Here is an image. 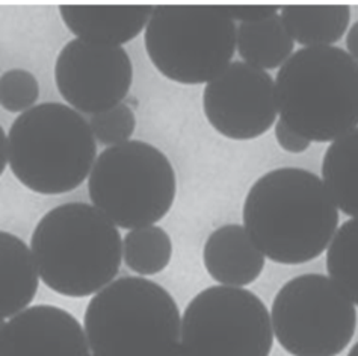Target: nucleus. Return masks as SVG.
<instances>
[{
	"instance_id": "nucleus-1",
	"label": "nucleus",
	"mask_w": 358,
	"mask_h": 356,
	"mask_svg": "<svg viewBox=\"0 0 358 356\" xmlns=\"http://www.w3.org/2000/svg\"><path fill=\"white\" fill-rule=\"evenodd\" d=\"M338 210L320 177L304 168L268 172L243 202V228L263 255L277 264L313 261L328 249Z\"/></svg>"
},
{
	"instance_id": "nucleus-2",
	"label": "nucleus",
	"mask_w": 358,
	"mask_h": 356,
	"mask_svg": "<svg viewBox=\"0 0 358 356\" xmlns=\"http://www.w3.org/2000/svg\"><path fill=\"white\" fill-rule=\"evenodd\" d=\"M31 252L43 282L65 297L97 294L114 282L122 259L120 231L97 208L65 203L36 224Z\"/></svg>"
},
{
	"instance_id": "nucleus-3",
	"label": "nucleus",
	"mask_w": 358,
	"mask_h": 356,
	"mask_svg": "<svg viewBox=\"0 0 358 356\" xmlns=\"http://www.w3.org/2000/svg\"><path fill=\"white\" fill-rule=\"evenodd\" d=\"M274 82L280 120L308 142L333 143L358 128V62L343 49H299Z\"/></svg>"
},
{
	"instance_id": "nucleus-4",
	"label": "nucleus",
	"mask_w": 358,
	"mask_h": 356,
	"mask_svg": "<svg viewBox=\"0 0 358 356\" xmlns=\"http://www.w3.org/2000/svg\"><path fill=\"white\" fill-rule=\"evenodd\" d=\"M97 144L78 111L47 102L18 116L8 134V161L31 191L55 196L76 190L90 176Z\"/></svg>"
},
{
	"instance_id": "nucleus-5",
	"label": "nucleus",
	"mask_w": 358,
	"mask_h": 356,
	"mask_svg": "<svg viewBox=\"0 0 358 356\" xmlns=\"http://www.w3.org/2000/svg\"><path fill=\"white\" fill-rule=\"evenodd\" d=\"M83 324L94 356H168L180 345V309L145 278H120L94 294Z\"/></svg>"
},
{
	"instance_id": "nucleus-6",
	"label": "nucleus",
	"mask_w": 358,
	"mask_h": 356,
	"mask_svg": "<svg viewBox=\"0 0 358 356\" xmlns=\"http://www.w3.org/2000/svg\"><path fill=\"white\" fill-rule=\"evenodd\" d=\"M90 199L121 229H136L162 220L176 200L173 164L157 147L139 139L110 146L92 165Z\"/></svg>"
},
{
	"instance_id": "nucleus-7",
	"label": "nucleus",
	"mask_w": 358,
	"mask_h": 356,
	"mask_svg": "<svg viewBox=\"0 0 358 356\" xmlns=\"http://www.w3.org/2000/svg\"><path fill=\"white\" fill-rule=\"evenodd\" d=\"M155 67L169 81H212L236 52V23L220 5H155L144 35Z\"/></svg>"
},
{
	"instance_id": "nucleus-8",
	"label": "nucleus",
	"mask_w": 358,
	"mask_h": 356,
	"mask_svg": "<svg viewBox=\"0 0 358 356\" xmlns=\"http://www.w3.org/2000/svg\"><path fill=\"white\" fill-rule=\"evenodd\" d=\"M274 338L294 356H337L354 338L357 309L331 279L308 273L280 288L271 309Z\"/></svg>"
},
{
	"instance_id": "nucleus-9",
	"label": "nucleus",
	"mask_w": 358,
	"mask_h": 356,
	"mask_svg": "<svg viewBox=\"0 0 358 356\" xmlns=\"http://www.w3.org/2000/svg\"><path fill=\"white\" fill-rule=\"evenodd\" d=\"M272 348L271 314L250 289L209 287L185 309L180 349L186 356H269Z\"/></svg>"
},
{
	"instance_id": "nucleus-10",
	"label": "nucleus",
	"mask_w": 358,
	"mask_h": 356,
	"mask_svg": "<svg viewBox=\"0 0 358 356\" xmlns=\"http://www.w3.org/2000/svg\"><path fill=\"white\" fill-rule=\"evenodd\" d=\"M55 81L61 96L74 111L96 116L127 97L134 65L121 46L74 39L56 58Z\"/></svg>"
},
{
	"instance_id": "nucleus-11",
	"label": "nucleus",
	"mask_w": 358,
	"mask_h": 356,
	"mask_svg": "<svg viewBox=\"0 0 358 356\" xmlns=\"http://www.w3.org/2000/svg\"><path fill=\"white\" fill-rule=\"evenodd\" d=\"M203 109L212 128L225 138H259L278 116L275 82L265 70L243 61L230 62L206 83Z\"/></svg>"
},
{
	"instance_id": "nucleus-12",
	"label": "nucleus",
	"mask_w": 358,
	"mask_h": 356,
	"mask_svg": "<svg viewBox=\"0 0 358 356\" xmlns=\"http://www.w3.org/2000/svg\"><path fill=\"white\" fill-rule=\"evenodd\" d=\"M0 356H91V350L76 317L58 306L36 305L5 323Z\"/></svg>"
},
{
	"instance_id": "nucleus-13",
	"label": "nucleus",
	"mask_w": 358,
	"mask_h": 356,
	"mask_svg": "<svg viewBox=\"0 0 358 356\" xmlns=\"http://www.w3.org/2000/svg\"><path fill=\"white\" fill-rule=\"evenodd\" d=\"M153 5H61L65 26L78 39L121 46L143 32Z\"/></svg>"
},
{
	"instance_id": "nucleus-14",
	"label": "nucleus",
	"mask_w": 358,
	"mask_h": 356,
	"mask_svg": "<svg viewBox=\"0 0 358 356\" xmlns=\"http://www.w3.org/2000/svg\"><path fill=\"white\" fill-rule=\"evenodd\" d=\"M203 261L209 276L224 287H247L265 268V255L241 224L215 229L204 245Z\"/></svg>"
},
{
	"instance_id": "nucleus-15",
	"label": "nucleus",
	"mask_w": 358,
	"mask_h": 356,
	"mask_svg": "<svg viewBox=\"0 0 358 356\" xmlns=\"http://www.w3.org/2000/svg\"><path fill=\"white\" fill-rule=\"evenodd\" d=\"M40 287L31 249L11 232L0 231V320L29 308Z\"/></svg>"
},
{
	"instance_id": "nucleus-16",
	"label": "nucleus",
	"mask_w": 358,
	"mask_h": 356,
	"mask_svg": "<svg viewBox=\"0 0 358 356\" xmlns=\"http://www.w3.org/2000/svg\"><path fill=\"white\" fill-rule=\"evenodd\" d=\"M280 9L292 39L306 48L333 46L351 20L350 5H285Z\"/></svg>"
},
{
	"instance_id": "nucleus-17",
	"label": "nucleus",
	"mask_w": 358,
	"mask_h": 356,
	"mask_svg": "<svg viewBox=\"0 0 358 356\" xmlns=\"http://www.w3.org/2000/svg\"><path fill=\"white\" fill-rule=\"evenodd\" d=\"M236 48L243 62L272 70L290 58L295 41L281 17L274 14L256 22H241L236 27Z\"/></svg>"
},
{
	"instance_id": "nucleus-18",
	"label": "nucleus",
	"mask_w": 358,
	"mask_h": 356,
	"mask_svg": "<svg viewBox=\"0 0 358 356\" xmlns=\"http://www.w3.org/2000/svg\"><path fill=\"white\" fill-rule=\"evenodd\" d=\"M322 182L337 210L358 219V128L338 137L327 149Z\"/></svg>"
},
{
	"instance_id": "nucleus-19",
	"label": "nucleus",
	"mask_w": 358,
	"mask_h": 356,
	"mask_svg": "<svg viewBox=\"0 0 358 356\" xmlns=\"http://www.w3.org/2000/svg\"><path fill=\"white\" fill-rule=\"evenodd\" d=\"M173 256V241L165 229L144 226L131 229L122 240V258L126 266L141 276L164 271Z\"/></svg>"
},
{
	"instance_id": "nucleus-20",
	"label": "nucleus",
	"mask_w": 358,
	"mask_h": 356,
	"mask_svg": "<svg viewBox=\"0 0 358 356\" xmlns=\"http://www.w3.org/2000/svg\"><path fill=\"white\" fill-rule=\"evenodd\" d=\"M328 278L358 306V219L337 228L327 249Z\"/></svg>"
},
{
	"instance_id": "nucleus-21",
	"label": "nucleus",
	"mask_w": 358,
	"mask_h": 356,
	"mask_svg": "<svg viewBox=\"0 0 358 356\" xmlns=\"http://www.w3.org/2000/svg\"><path fill=\"white\" fill-rule=\"evenodd\" d=\"M40 97L38 81L31 71L14 69L0 76V107L9 112L31 109Z\"/></svg>"
},
{
	"instance_id": "nucleus-22",
	"label": "nucleus",
	"mask_w": 358,
	"mask_h": 356,
	"mask_svg": "<svg viewBox=\"0 0 358 356\" xmlns=\"http://www.w3.org/2000/svg\"><path fill=\"white\" fill-rule=\"evenodd\" d=\"M90 128L94 138H97L101 144L117 146L129 142L134 135L136 117L129 105L120 103L105 112L91 116Z\"/></svg>"
},
{
	"instance_id": "nucleus-23",
	"label": "nucleus",
	"mask_w": 358,
	"mask_h": 356,
	"mask_svg": "<svg viewBox=\"0 0 358 356\" xmlns=\"http://www.w3.org/2000/svg\"><path fill=\"white\" fill-rule=\"evenodd\" d=\"M222 11L233 20L256 22L277 14V5H220Z\"/></svg>"
},
{
	"instance_id": "nucleus-24",
	"label": "nucleus",
	"mask_w": 358,
	"mask_h": 356,
	"mask_svg": "<svg viewBox=\"0 0 358 356\" xmlns=\"http://www.w3.org/2000/svg\"><path fill=\"white\" fill-rule=\"evenodd\" d=\"M275 138L282 151L290 153L306 152L310 144H312V142H308L303 135L296 134L295 130H292L287 125L282 123L281 120H277L275 123Z\"/></svg>"
},
{
	"instance_id": "nucleus-25",
	"label": "nucleus",
	"mask_w": 358,
	"mask_h": 356,
	"mask_svg": "<svg viewBox=\"0 0 358 356\" xmlns=\"http://www.w3.org/2000/svg\"><path fill=\"white\" fill-rule=\"evenodd\" d=\"M346 48L351 58L358 62V22L352 25L350 32L346 35Z\"/></svg>"
},
{
	"instance_id": "nucleus-26",
	"label": "nucleus",
	"mask_w": 358,
	"mask_h": 356,
	"mask_svg": "<svg viewBox=\"0 0 358 356\" xmlns=\"http://www.w3.org/2000/svg\"><path fill=\"white\" fill-rule=\"evenodd\" d=\"M8 164V137L3 128L0 126V176L3 174Z\"/></svg>"
},
{
	"instance_id": "nucleus-27",
	"label": "nucleus",
	"mask_w": 358,
	"mask_h": 356,
	"mask_svg": "<svg viewBox=\"0 0 358 356\" xmlns=\"http://www.w3.org/2000/svg\"><path fill=\"white\" fill-rule=\"evenodd\" d=\"M348 356H358V343L352 345V349L348 353Z\"/></svg>"
},
{
	"instance_id": "nucleus-28",
	"label": "nucleus",
	"mask_w": 358,
	"mask_h": 356,
	"mask_svg": "<svg viewBox=\"0 0 358 356\" xmlns=\"http://www.w3.org/2000/svg\"><path fill=\"white\" fill-rule=\"evenodd\" d=\"M3 326H5V320H0V334L3 331Z\"/></svg>"
}]
</instances>
